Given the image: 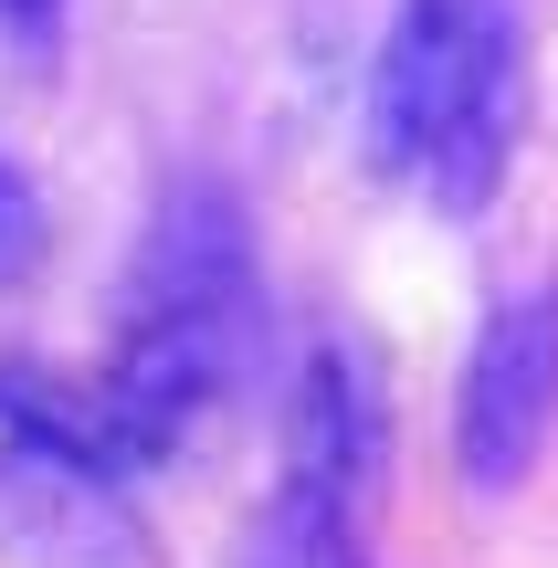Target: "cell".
I'll list each match as a JSON object with an SVG mask.
<instances>
[{"label":"cell","instance_id":"6da1fadb","mask_svg":"<svg viewBox=\"0 0 558 568\" xmlns=\"http://www.w3.org/2000/svg\"><path fill=\"white\" fill-rule=\"evenodd\" d=\"M264 358V253L222 180H169L126 253V305L95 368H53V410L116 474H148Z\"/></svg>","mask_w":558,"mask_h":568},{"label":"cell","instance_id":"7a4b0ae2","mask_svg":"<svg viewBox=\"0 0 558 568\" xmlns=\"http://www.w3.org/2000/svg\"><path fill=\"white\" fill-rule=\"evenodd\" d=\"M527 148V0H400L369 53V169L485 222Z\"/></svg>","mask_w":558,"mask_h":568},{"label":"cell","instance_id":"3957f363","mask_svg":"<svg viewBox=\"0 0 558 568\" xmlns=\"http://www.w3.org/2000/svg\"><path fill=\"white\" fill-rule=\"evenodd\" d=\"M0 568H148L138 495L74 443L42 358H0Z\"/></svg>","mask_w":558,"mask_h":568},{"label":"cell","instance_id":"277c9868","mask_svg":"<svg viewBox=\"0 0 558 568\" xmlns=\"http://www.w3.org/2000/svg\"><path fill=\"white\" fill-rule=\"evenodd\" d=\"M558 432V274L485 305L454 379V474L464 495H517Z\"/></svg>","mask_w":558,"mask_h":568},{"label":"cell","instance_id":"5b68a950","mask_svg":"<svg viewBox=\"0 0 558 568\" xmlns=\"http://www.w3.org/2000/svg\"><path fill=\"white\" fill-rule=\"evenodd\" d=\"M379 453H390V410H379L369 358H358L348 337L306 347V368H295V389H285V474H306V485L369 506Z\"/></svg>","mask_w":558,"mask_h":568},{"label":"cell","instance_id":"8992f818","mask_svg":"<svg viewBox=\"0 0 558 568\" xmlns=\"http://www.w3.org/2000/svg\"><path fill=\"white\" fill-rule=\"evenodd\" d=\"M243 568H369V506L306 485V474H274V495L253 506Z\"/></svg>","mask_w":558,"mask_h":568},{"label":"cell","instance_id":"52a82bcc","mask_svg":"<svg viewBox=\"0 0 558 568\" xmlns=\"http://www.w3.org/2000/svg\"><path fill=\"white\" fill-rule=\"evenodd\" d=\"M32 264H42V190H32L21 159H0V295H11Z\"/></svg>","mask_w":558,"mask_h":568},{"label":"cell","instance_id":"ba28073f","mask_svg":"<svg viewBox=\"0 0 558 568\" xmlns=\"http://www.w3.org/2000/svg\"><path fill=\"white\" fill-rule=\"evenodd\" d=\"M63 21H74V0H0V42H11V53H53L63 42Z\"/></svg>","mask_w":558,"mask_h":568}]
</instances>
